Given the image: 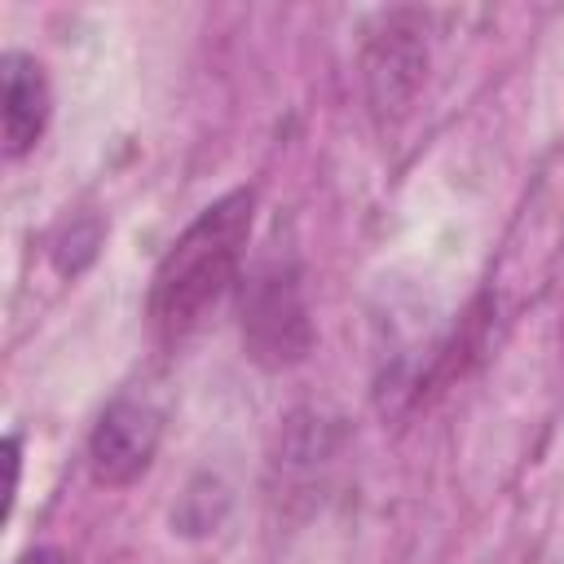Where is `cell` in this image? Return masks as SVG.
<instances>
[{
    "label": "cell",
    "instance_id": "obj_1",
    "mask_svg": "<svg viewBox=\"0 0 564 564\" xmlns=\"http://www.w3.org/2000/svg\"><path fill=\"white\" fill-rule=\"evenodd\" d=\"M251 220H256V189H229L216 203H207L185 225V234L163 251L145 300L150 330L163 348L185 344L225 300V291L238 282Z\"/></svg>",
    "mask_w": 564,
    "mask_h": 564
},
{
    "label": "cell",
    "instance_id": "obj_2",
    "mask_svg": "<svg viewBox=\"0 0 564 564\" xmlns=\"http://www.w3.org/2000/svg\"><path fill=\"white\" fill-rule=\"evenodd\" d=\"M242 348L264 370H286L313 348L304 282L291 260H260L242 282Z\"/></svg>",
    "mask_w": 564,
    "mask_h": 564
},
{
    "label": "cell",
    "instance_id": "obj_4",
    "mask_svg": "<svg viewBox=\"0 0 564 564\" xmlns=\"http://www.w3.org/2000/svg\"><path fill=\"white\" fill-rule=\"evenodd\" d=\"M0 84H4V159L18 163L31 154L48 128L53 115V88L44 66L31 53H4L0 57Z\"/></svg>",
    "mask_w": 564,
    "mask_h": 564
},
{
    "label": "cell",
    "instance_id": "obj_5",
    "mask_svg": "<svg viewBox=\"0 0 564 564\" xmlns=\"http://www.w3.org/2000/svg\"><path fill=\"white\" fill-rule=\"evenodd\" d=\"M414 31H388V40L379 44V53H370L366 62V79H370V97L375 106H405L414 84H419V70H423V53L419 44L410 40Z\"/></svg>",
    "mask_w": 564,
    "mask_h": 564
},
{
    "label": "cell",
    "instance_id": "obj_6",
    "mask_svg": "<svg viewBox=\"0 0 564 564\" xmlns=\"http://www.w3.org/2000/svg\"><path fill=\"white\" fill-rule=\"evenodd\" d=\"M18 564H70L57 546H31L26 555H18Z\"/></svg>",
    "mask_w": 564,
    "mask_h": 564
},
{
    "label": "cell",
    "instance_id": "obj_3",
    "mask_svg": "<svg viewBox=\"0 0 564 564\" xmlns=\"http://www.w3.org/2000/svg\"><path fill=\"white\" fill-rule=\"evenodd\" d=\"M159 441H163L159 405H150L145 397H132V392L115 397L88 432V471H93V480L106 485V489L137 485L150 471V463L159 454Z\"/></svg>",
    "mask_w": 564,
    "mask_h": 564
}]
</instances>
